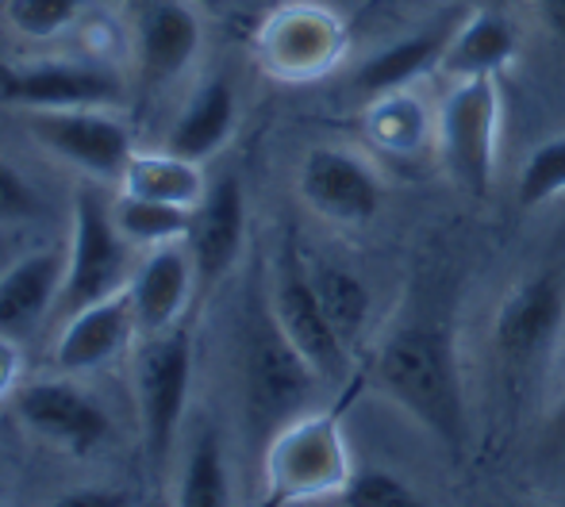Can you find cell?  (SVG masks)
<instances>
[{
    "label": "cell",
    "mask_w": 565,
    "mask_h": 507,
    "mask_svg": "<svg viewBox=\"0 0 565 507\" xmlns=\"http://www.w3.org/2000/svg\"><path fill=\"white\" fill-rule=\"evenodd\" d=\"M377 385L447 450L466 446V388H461L454 338L443 323L396 327L377 354Z\"/></svg>",
    "instance_id": "cell-1"
},
{
    "label": "cell",
    "mask_w": 565,
    "mask_h": 507,
    "mask_svg": "<svg viewBox=\"0 0 565 507\" xmlns=\"http://www.w3.org/2000/svg\"><path fill=\"white\" fill-rule=\"evenodd\" d=\"M131 392L150 465L166 470L178 454L189 392H193V338H189V331L170 327L158 335H142L131 366Z\"/></svg>",
    "instance_id": "cell-2"
},
{
    "label": "cell",
    "mask_w": 565,
    "mask_h": 507,
    "mask_svg": "<svg viewBox=\"0 0 565 507\" xmlns=\"http://www.w3.org/2000/svg\"><path fill=\"white\" fill-rule=\"evenodd\" d=\"M350 473L354 470L335 416H297L269 439L266 496L277 504L339 496Z\"/></svg>",
    "instance_id": "cell-3"
},
{
    "label": "cell",
    "mask_w": 565,
    "mask_h": 507,
    "mask_svg": "<svg viewBox=\"0 0 565 507\" xmlns=\"http://www.w3.org/2000/svg\"><path fill=\"white\" fill-rule=\"evenodd\" d=\"M131 273V242L116 231L113 204H105L97 193H77L70 212L66 281H62L58 312L70 315L113 292H124Z\"/></svg>",
    "instance_id": "cell-4"
},
{
    "label": "cell",
    "mask_w": 565,
    "mask_h": 507,
    "mask_svg": "<svg viewBox=\"0 0 565 507\" xmlns=\"http://www.w3.org/2000/svg\"><path fill=\"white\" fill-rule=\"evenodd\" d=\"M497 131H500V89L497 74L461 77L439 112L443 165L454 185L473 201H484L497 170Z\"/></svg>",
    "instance_id": "cell-5"
},
{
    "label": "cell",
    "mask_w": 565,
    "mask_h": 507,
    "mask_svg": "<svg viewBox=\"0 0 565 507\" xmlns=\"http://www.w3.org/2000/svg\"><path fill=\"white\" fill-rule=\"evenodd\" d=\"M0 97L28 112L43 108H116L127 85L97 58H28L0 62Z\"/></svg>",
    "instance_id": "cell-6"
},
{
    "label": "cell",
    "mask_w": 565,
    "mask_h": 507,
    "mask_svg": "<svg viewBox=\"0 0 565 507\" xmlns=\"http://www.w3.org/2000/svg\"><path fill=\"white\" fill-rule=\"evenodd\" d=\"M12 411L20 427L46 446L74 457H93L113 439V416L93 392L74 385L66 374L58 380H31L12 392Z\"/></svg>",
    "instance_id": "cell-7"
},
{
    "label": "cell",
    "mask_w": 565,
    "mask_h": 507,
    "mask_svg": "<svg viewBox=\"0 0 565 507\" xmlns=\"http://www.w3.org/2000/svg\"><path fill=\"white\" fill-rule=\"evenodd\" d=\"M28 131L46 154L93 181H119L135 154L131 127L113 108H43L28 112Z\"/></svg>",
    "instance_id": "cell-8"
},
{
    "label": "cell",
    "mask_w": 565,
    "mask_h": 507,
    "mask_svg": "<svg viewBox=\"0 0 565 507\" xmlns=\"http://www.w3.org/2000/svg\"><path fill=\"white\" fill-rule=\"evenodd\" d=\"M312 380H320L312 366L297 354V346L281 335L274 315H262V323L246 338V366H243V388H246V408L250 419L266 427H285L297 419L305 408Z\"/></svg>",
    "instance_id": "cell-9"
},
{
    "label": "cell",
    "mask_w": 565,
    "mask_h": 507,
    "mask_svg": "<svg viewBox=\"0 0 565 507\" xmlns=\"http://www.w3.org/2000/svg\"><path fill=\"white\" fill-rule=\"evenodd\" d=\"M269 315L281 327V335L297 346L300 358L323 380H339L347 374V343H342L335 323L323 312L312 273H305V266H300L292 250L281 254L274 281H269Z\"/></svg>",
    "instance_id": "cell-10"
},
{
    "label": "cell",
    "mask_w": 565,
    "mask_h": 507,
    "mask_svg": "<svg viewBox=\"0 0 565 507\" xmlns=\"http://www.w3.org/2000/svg\"><path fill=\"white\" fill-rule=\"evenodd\" d=\"M300 201L316 212V216L331 219V224H370L381 212V188L377 173L354 154V150L342 147H316L300 162Z\"/></svg>",
    "instance_id": "cell-11"
},
{
    "label": "cell",
    "mask_w": 565,
    "mask_h": 507,
    "mask_svg": "<svg viewBox=\"0 0 565 507\" xmlns=\"http://www.w3.org/2000/svg\"><path fill=\"white\" fill-rule=\"evenodd\" d=\"M565 320V289L554 273H535L508 292L492 323V350L508 369L523 374L554 346Z\"/></svg>",
    "instance_id": "cell-12"
},
{
    "label": "cell",
    "mask_w": 565,
    "mask_h": 507,
    "mask_svg": "<svg viewBox=\"0 0 565 507\" xmlns=\"http://www.w3.org/2000/svg\"><path fill=\"white\" fill-rule=\"evenodd\" d=\"M131 335H139V327H135L131 296L124 289L97 300V304H85L77 312L62 315V331L51 346V362L66 377L97 374L100 366L116 362L127 350Z\"/></svg>",
    "instance_id": "cell-13"
},
{
    "label": "cell",
    "mask_w": 565,
    "mask_h": 507,
    "mask_svg": "<svg viewBox=\"0 0 565 507\" xmlns=\"http://www.w3.org/2000/svg\"><path fill=\"white\" fill-rule=\"evenodd\" d=\"M204 43V23L189 0H150L142 8L135 58L147 89H166L196 62Z\"/></svg>",
    "instance_id": "cell-14"
},
{
    "label": "cell",
    "mask_w": 565,
    "mask_h": 507,
    "mask_svg": "<svg viewBox=\"0 0 565 507\" xmlns=\"http://www.w3.org/2000/svg\"><path fill=\"white\" fill-rule=\"evenodd\" d=\"M246 242V193L235 173L209 185L204 201L196 204L193 227H189L185 247L193 254L196 284H216L235 269Z\"/></svg>",
    "instance_id": "cell-15"
},
{
    "label": "cell",
    "mask_w": 565,
    "mask_h": 507,
    "mask_svg": "<svg viewBox=\"0 0 565 507\" xmlns=\"http://www.w3.org/2000/svg\"><path fill=\"white\" fill-rule=\"evenodd\" d=\"M62 281H66V250L43 247L15 258L0 273V335L12 343L35 335L39 323L58 312Z\"/></svg>",
    "instance_id": "cell-16"
},
{
    "label": "cell",
    "mask_w": 565,
    "mask_h": 507,
    "mask_svg": "<svg viewBox=\"0 0 565 507\" xmlns=\"http://www.w3.org/2000/svg\"><path fill=\"white\" fill-rule=\"evenodd\" d=\"M193 289H196V266L189 247H181V242L150 247L147 261L135 266L131 281H127V296H131L139 335H158V331L178 327Z\"/></svg>",
    "instance_id": "cell-17"
},
{
    "label": "cell",
    "mask_w": 565,
    "mask_h": 507,
    "mask_svg": "<svg viewBox=\"0 0 565 507\" xmlns=\"http://www.w3.org/2000/svg\"><path fill=\"white\" fill-rule=\"evenodd\" d=\"M339 28L323 8H285L262 35V54L281 77H312L335 58Z\"/></svg>",
    "instance_id": "cell-18"
},
{
    "label": "cell",
    "mask_w": 565,
    "mask_h": 507,
    "mask_svg": "<svg viewBox=\"0 0 565 507\" xmlns=\"http://www.w3.org/2000/svg\"><path fill=\"white\" fill-rule=\"evenodd\" d=\"M235 89L224 77H209L189 93L185 108L173 120L170 134H166V150L181 158H193V162H209L212 154L224 150V142L235 131Z\"/></svg>",
    "instance_id": "cell-19"
},
{
    "label": "cell",
    "mask_w": 565,
    "mask_h": 507,
    "mask_svg": "<svg viewBox=\"0 0 565 507\" xmlns=\"http://www.w3.org/2000/svg\"><path fill=\"white\" fill-rule=\"evenodd\" d=\"M450 35H454V23L443 20V23H435V28L416 31V35L401 39V43L385 46V51L365 58L362 66L354 69V89L370 100L393 97V93L408 89L416 77H424L431 66H439Z\"/></svg>",
    "instance_id": "cell-20"
},
{
    "label": "cell",
    "mask_w": 565,
    "mask_h": 507,
    "mask_svg": "<svg viewBox=\"0 0 565 507\" xmlns=\"http://www.w3.org/2000/svg\"><path fill=\"white\" fill-rule=\"evenodd\" d=\"M512 54H515L512 23L492 12H477L461 28H454L439 69L454 77V82H461V77H484V74H497Z\"/></svg>",
    "instance_id": "cell-21"
},
{
    "label": "cell",
    "mask_w": 565,
    "mask_h": 507,
    "mask_svg": "<svg viewBox=\"0 0 565 507\" xmlns=\"http://www.w3.org/2000/svg\"><path fill=\"white\" fill-rule=\"evenodd\" d=\"M119 188L124 193H139V196H154V201L196 208L204 201V193H209V177H204L201 162L181 158L162 147L154 154H131L124 177H119Z\"/></svg>",
    "instance_id": "cell-22"
},
{
    "label": "cell",
    "mask_w": 565,
    "mask_h": 507,
    "mask_svg": "<svg viewBox=\"0 0 565 507\" xmlns=\"http://www.w3.org/2000/svg\"><path fill=\"white\" fill-rule=\"evenodd\" d=\"M193 216H196V208L154 201V196H139V193H119L113 201V224L131 247L185 242L189 227H193Z\"/></svg>",
    "instance_id": "cell-23"
},
{
    "label": "cell",
    "mask_w": 565,
    "mask_h": 507,
    "mask_svg": "<svg viewBox=\"0 0 565 507\" xmlns=\"http://www.w3.org/2000/svg\"><path fill=\"white\" fill-rule=\"evenodd\" d=\"M173 500L189 507L231 500L227 457L216 427H196V434L189 439L185 462H181V481L173 485Z\"/></svg>",
    "instance_id": "cell-24"
},
{
    "label": "cell",
    "mask_w": 565,
    "mask_h": 507,
    "mask_svg": "<svg viewBox=\"0 0 565 507\" xmlns=\"http://www.w3.org/2000/svg\"><path fill=\"white\" fill-rule=\"evenodd\" d=\"M312 284L320 292V304L328 312V320L335 323L342 343H354L358 331L365 327V315H370V292L358 281L350 269L339 266H320L312 273Z\"/></svg>",
    "instance_id": "cell-25"
},
{
    "label": "cell",
    "mask_w": 565,
    "mask_h": 507,
    "mask_svg": "<svg viewBox=\"0 0 565 507\" xmlns=\"http://www.w3.org/2000/svg\"><path fill=\"white\" fill-rule=\"evenodd\" d=\"M85 8L89 0H4V23L12 28V35L46 43L66 35Z\"/></svg>",
    "instance_id": "cell-26"
},
{
    "label": "cell",
    "mask_w": 565,
    "mask_h": 507,
    "mask_svg": "<svg viewBox=\"0 0 565 507\" xmlns=\"http://www.w3.org/2000/svg\"><path fill=\"white\" fill-rule=\"evenodd\" d=\"M565 193V134L539 142L515 177V201L520 208H543Z\"/></svg>",
    "instance_id": "cell-27"
},
{
    "label": "cell",
    "mask_w": 565,
    "mask_h": 507,
    "mask_svg": "<svg viewBox=\"0 0 565 507\" xmlns=\"http://www.w3.org/2000/svg\"><path fill=\"white\" fill-rule=\"evenodd\" d=\"M342 500L354 507H404L416 504V493L404 485L401 477H393L388 470H358L342 485Z\"/></svg>",
    "instance_id": "cell-28"
},
{
    "label": "cell",
    "mask_w": 565,
    "mask_h": 507,
    "mask_svg": "<svg viewBox=\"0 0 565 507\" xmlns=\"http://www.w3.org/2000/svg\"><path fill=\"white\" fill-rule=\"evenodd\" d=\"M39 212H43L39 188L0 158V224H23V219H35Z\"/></svg>",
    "instance_id": "cell-29"
},
{
    "label": "cell",
    "mask_w": 565,
    "mask_h": 507,
    "mask_svg": "<svg viewBox=\"0 0 565 507\" xmlns=\"http://www.w3.org/2000/svg\"><path fill=\"white\" fill-rule=\"evenodd\" d=\"M62 507H119L131 504L127 493H116V488H77V493H66L58 500Z\"/></svg>",
    "instance_id": "cell-30"
},
{
    "label": "cell",
    "mask_w": 565,
    "mask_h": 507,
    "mask_svg": "<svg viewBox=\"0 0 565 507\" xmlns=\"http://www.w3.org/2000/svg\"><path fill=\"white\" fill-rule=\"evenodd\" d=\"M539 12V23L558 39V46H565V0H531Z\"/></svg>",
    "instance_id": "cell-31"
},
{
    "label": "cell",
    "mask_w": 565,
    "mask_h": 507,
    "mask_svg": "<svg viewBox=\"0 0 565 507\" xmlns=\"http://www.w3.org/2000/svg\"><path fill=\"white\" fill-rule=\"evenodd\" d=\"M20 358H15V343L12 338L0 335V396L4 392H15L20 388Z\"/></svg>",
    "instance_id": "cell-32"
},
{
    "label": "cell",
    "mask_w": 565,
    "mask_h": 507,
    "mask_svg": "<svg viewBox=\"0 0 565 507\" xmlns=\"http://www.w3.org/2000/svg\"><path fill=\"white\" fill-rule=\"evenodd\" d=\"M554 431L565 439V396H562V403H558V411H554Z\"/></svg>",
    "instance_id": "cell-33"
}]
</instances>
